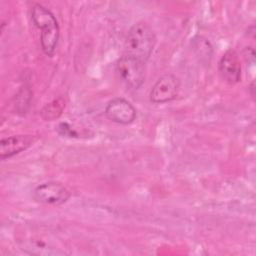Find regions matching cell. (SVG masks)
<instances>
[{"label":"cell","instance_id":"277c9868","mask_svg":"<svg viewBox=\"0 0 256 256\" xmlns=\"http://www.w3.org/2000/svg\"><path fill=\"white\" fill-rule=\"evenodd\" d=\"M70 197V191L59 182L42 183L32 192L34 201L46 205H60L67 202Z\"/></svg>","mask_w":256,"mask_h":256},{"label":"cell","instance_id":"5b68a950","mask_svg":"<svg viewBox=\"0 0 256 256\" xmlns=\"http://www.w3.org/2000/svg\"><path fill=\"white\" fill-rule=\"evenodd\" d=\"M179 87L180 81L175 75L171 73L164 74L160 76L152 86L149 93L150 101L155 104L170 102L176 98Z\"/></svg>","mask_w":256,"mask_h":256},{"label":"cell","instance_id":"9c48e42d","mask_svg":"<svg viewBox=\"0 0 256 256\" xmlns=\"http://www.w3.org/2000/svg\"><path fill=\"white\" fill-rule=\"evenodd\" d=\"M65 108V101L62 98L55 99L50 103L46 104L41 110V117L46 121H52L57 119Z\"/></svg>","mask_w":256,"mask_h":256},{"label":"cell","instance_id":"52a82bcc","mask_svg":"<svg viewBox=\"0 0 256 256\" xmlns=\"http://www.w3.org/2000/svg\"><path fill=\"white\" fill-rule=\"evenodd\" d=\"M221 78L228 84L234 85L241 80V63L238 54L233 49H228L222 55L218 64Z\"/></svg>","mask_w":256,"mask_h":256},{"label":"cell","instance_id":"ba28073f","mask_svg":"<svg viewBox=\"0 0 256 256\" xmlns=\"http://www.w3.org/2000/svg\"><path fill=\"white\" fill-rule=\"evenodd\" d=\"M36 140L32 135H13L1 139L0 141V158L5 160L28 149Z\"/></svg>","mask_w":256,"mask_h":256},{"label":"cell","instance_id":"8992f818","mask_svg":"<svg viewBox=\"0 0 256 256\" xmlns=\"http://www.w3.org/2000/svg\"><path fill=\"white\" fill-rule=\"evenodd\" d=\"M104 113L109 120L122 125L131 124L137 116V111L131 102L121 97L110 100L105 107Z\"/></svg>","mask_w":256,"mask_h":256},{"label":"cell","instance_id":"6da1fadb","mask_svg":"<svg viewBox=\"0 0 256 256\" xmlns=\"http://www.w3.org/2000/svg\"><path fill=\"white\" fill-rule=\"evenodd\" d=\"M156 45V36L145 22H137L129 29L125 40V54L143 62L149 60Z\"/></svg>","mask_w":256,"mask_h":256},{"label":"cell","instance_id":"3957f363","mask_svg":"<svg viewBox=\"0 0 256 256\" xmlns=\"http://www.w3.org/2000/svg\"><path fill=\"white\" fill-rule=\"evenodd\" d=\"M116 71L130 89L137 90L145 82V63L123 54L116 62Z\"/></svg>","mask_w":256,"mask_h":256},{"label":"cell","instance_id":"7a4b0ae2","mask_svg":"<svg viewBox=\"0 0 256 256\" xmlns=\"http://www.w3.org/2000/svg\"><path fill=\"white\" fill-rule=\"evenodd\" d=\"M31 19L34 25L41 30L40 42L43 52L47 56H53L60 36L59 25L56 17L48 8L36 3L31 10Z\"/></svg>","mask_w":256,"mask_h":256}]
</instances>
